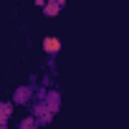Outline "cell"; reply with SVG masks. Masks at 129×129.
<instances>
[{"mask_svg": "<svg viewBox=\"0 0 129 129\" xmlns=\"http://www.w3.org/2000/svg\"><path fill=\"white\" fill-rule=\"evenodd\" d=\"M13 109H15V101H0V129H5L10 116H13Z\"/></svg>", "mask_w": 129, "mask_h": 129, "instance_id": "obj_1", "label": "cell"}, {"mask_svg": "<svg viewBox=\"0 0 129 129\" xmlns=\"http://www.w3.org/2000/svg\"><path fill=\"white\" fill-rule=\"evenodd\" d=\"M61 48H63L61 38H56V36H46V38H43V51H46L48 56H56V53H61Z\"/></svg>", "mask_w": 129, "mask_h": 129, "instance_id": "obj_2", "label": "cell"}, {"mask_svg": "<svg viewBox=\"0 0 129 129\" xmlns=\"http://www.w3.org/2000/svg\"><path fill=\"white\" fill-rule=\"evenodd\" d=\"M61 8H63V5L58 3V0H48V3L43 5V13H46L48 18H56V15L61 13Z\"/></svg>", "mask_w": 129, "mask_h": 129, "instance_id": "obj_3", "label": "cell"}, {"mask_svg": "<svg viewBox=\"0 0 129 129\" xmlns=\"http://www.w3.org/2000/svg\"><path fill=\"white\" fill-rule=\"evenodd\" d=\"M38 124H41V121H38V116H36V114H30V116H25V119H23V121H20L18 126H20V129H30V126L36 129Z\"/></svg>", "mask_w": 129, "mask_h": 129, "instance_id": "obj_4", "label": "cell"}, {"mask_svg": "<svg viewBox=\"0 0 129 129\" xmlns=\"http://www.w3.org/2000/svg\"><path fill=\"white\" fill-rule=\"evenodd\" d=\"M30 91H33V89H20V91L15 94V99H13V101H15V104H25V101H28V96H30Z\"/></svg>", "mask_w": 129, "mask_h": 129, "instance_id": "obj_5", "label": "cell"}, {"mask_svg": "<svg viewBox=\"0 0 129 129\" xmlns=\"http://www.w3.org/2000/svg\"><path fill=\"white\" fill-rule=\"evenodd\" d=\"M46 3H48V0H36V5H38V8H43Z\"/></svg>", "mask_w": 129, "mask_h": 129, "instance_id": "obj_6", "label": "cell"}]
</instances>
